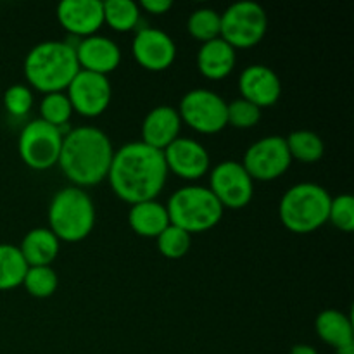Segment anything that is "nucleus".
Returning a JSON list of instances; mask_svg holds the SVG:
<instances>
[{"mask_svg": "<svg viewBox=\"0 0 354 354\" xmlns=\"http://www.w3.org/2000/svg\"><path fill=\"white\" fill-rule=\"evenodd\" d=\"M196 61L197 69L204 78L218 82V80L227 78L234 71L237 55H235V48H232L227 41L214 38L206 44H201Z\"/></svg>", "mask_w": 354, "mask_h": 354, "instance_id": "6ab92c4d", "label": "nucleus"}, {"mask_svg": "<svg viewBox=\"0 0 354 354\" xmlns=\"http://www.w3.org/2000/svg\"><path fill=\"white\" fill-rule=\"evenodd\" d=\"M114 147L107 133L95 127H78L62 138L57 166L73 187H93L107 178Z\"/></svg>", "mask_w": 354, "mask_h": 354, "instance_id": "f03ea898", "label": "nucleus"}, {"mask_svg": "<svg viewBox=\"0 0 354 354\" xmlns=\"http://www.w3.org/2000/svg\"><path fill=\"white\" fill-rule=\"evenodd\" d=\"M169 223L187 234H201L216 227L223 218V206L207 187L187 185L176 190L166 204Z\"/></svg>", "mask_w": 354, "mask_h": 354, "instance_id": "423d86ee", "label": "nucleus"}, {"mask_svg": "<svg viewBox=\"0 0 354 354\" xmlns=\"http://www.w3.org/2000/svg\"><path fill=\"white\" fill-rule=\"evenodd\" d=\"M168 173L183 180H199L209 171L211 158L201 142L178 137L162 151Z\"/></svg>", "mask_w": 354, "mask_h": 354, "instance_id": "4468645a", "label": "nucleus"}, {"mask_svg": "<svg viewBox=\"0 0 354 354\" xmlns=\"http://www.w3.org/2000/svg\"><path fill=\"white\" fill-rule=\"evenodd\" d=\"M59 24L78 40L97 35L104 24L100 0H64L55 10Z\"/></svg>", "mask_w": 354, "mask_h": 354, "instance_id": "2eb2a0df", "label": "nucleus"}, {"mask_svg": "<svg viewBox=\"0 0 354 354\" xmlns=\"http://www.w3.org/2000/svg\"><path fill=\"white\" fill-rule=\"evenodd\" d=\"M61 128L45 123L40 118L24 124L17 140V152L24 165L35 171H47L59 161L62 147Z\"/></svg>", "mask_w": 354, "mask_h": 354, "instance_id": "6e6552de", "label": "nucleus"}, {"mask_svg": "<svg viewBox=\"0 0 354 354\" xmlns=\"http://www.w3.org/2000/svg\"><path fill=\"white\" fill-rule=\"evenodd\" d=\"M227 106L220 93L207 88H194L182 97L178 114L182 123L203 135L220 133L227 128Z\"/></svg>", "mask_w": 354, "mask_h": 354, "instance_id": "1a4fd4ad", "label": "nucleus"}, {"mask_svg": "<svg viewBox=\"0 0 354 354\" xmlns=\"http://www.w3.org/2000/svg\"><path fill=\"white\" fill-rule=\"evenodd\" d=\"M40 120L45 123L52 124L55 128H61L68 124V121L73 116V106L69 102L66 92H54V93H45L40 100Z\"/></svg>", "mask_w": 354, "mask_h": 354, "instance_id": "bb28decb", "label": "nucleus"}, {"mask_svg": "<svg viewBox=\"0 0 354 354\" xmlns=\"http://www.w3.org/2000/svg\"><path fill=\"white\" fill-rule=\"evenodd\" d=\"M287 149H289V154L292 158V161L306 162H317L324 158L325 152V144L322 140V137L318 133L311 130H296L292 133H289V137L286 138Z\"/></svg>", "mask_w": 354, "mask_h": 354, "instance_id": "b1692460", "label": "nucleus"}, {"mask_svg": "<svg viewBox=\"0 0 354 354\" xmlns=\"http://www.w3.org/2000/svg\"><path fill=\"white\" fill-rule=\"evenodd\" d=\"M239 92L241 99L263 109L279 102L282 95V82L268 66L251 64L239 76Z\"/></svg>", "mask_w": 354, "mask_h": 354, "instance_id": "dca6fc26", "label": "nucleus"}, {"mask_svg": "<svg viewBox=\"0 0 354 354\" xmlns=\"http://www.w3.org/2000/svg\"><path fill=\"white\" fill-rule=\"evenodd\" d=\"M268 30V16L256 2H237L220 14V38L232 48L256 47Z\"/></svg>", "mask_w": 354, "mask_h": 354, "instance_id": "0eeeda50", "label": "nucleus"}, {"mask_svg": "<svg viewBox=\"0 0 354 354\" xmlns=\"http://www.w3.org/2000/svg\"><path fill=\"white\" fill-rule=\"evenodd\" d=\"M328 221L334 225L337 230L349 232L354 230V199L349 194H341L337 197H332L330 209H328Z\"/></svg>", "mask_w": 354, "mask_h": 354, "instance_id": "2f4dec72", "label": "nucleus"}, {"mask_svg": "<svg viewBox=\"0 0 354 354\" xmlns=\"http://www.w3.org/2000/svg\"><path fill=\"white\" fill-rule=\"evenodd\" d=\"M317 334L334 349L354 344V327L349 315L339 310H324L315 320Z\"/></svg>", "mask_w": 354, "mask_h": 354, "instance_id": "4be33fe9", "label": "nucleus"}, {"mask_svg": "<svg viewBox=\"0 0 354 354\" xmlns=\"http://www.w3.org/2000/svg\"><path fill=\"white\" fill-rule=\"evenodd\" d=\"M156 241H158L159 252L165 258L180 259L189 252L190 244H192V235L187 234L182 228L175 227V225H168Z\"/></svg>", "mask_w": 354, "mask_h": 354, "instance_id": "c85d7f7f", "label": "nucleus"}, {"mask_svg": "<svg viewBox=\"0 0 354 354\" xmlns=\"http://www.w3.org/2000/svg\"><path fill=\"white\" fill-rule=\"evenodd\" d=\"M28 265L19 248L0 244V290H12L23 286Z\"/></svg>", "mask_w": 354, "mask_h": 354, "instance_id": "393cba45", "label": "nucleus"}, {"mask_svg": "<svg viewBox=\"0 0 354 354\" xmlns=\"http://www.w3.org/2000/svg\"><path fill=\"white\" fill-rule=\"evenodd\" d=\"M138 7L144 10H147L152 16H162V14L168 12L173 7V3L169 0H142L138 3Z\"/></svg>", "mask_w": 354, "mask_h": 354, "instance_id": "473e14b6", "label": "nucleus"}, {"mask_svg": "<svg viewBox=\"0 0 354 354\" xmlns=\"http://www.w3.org/2000/svg\"><path fill=\"white\" fill-rule=\"evenodd\" d=\"M187 31L201 44L220 38V12L209 7L196 9L187 21Z\"/></svg>", "mask_w": 354, "mask_h": 354, "instance_id": "a878e982", "label": "nucleus"}, {"mask_svg": "<svg viewBox=\"0 0 354 354\" xmlns=\"http://www.w3.org/2000/svg\"><path fill=\"white\" fill-rule=\"evenodd\" d=\"M330 201L328 190L318 183H296L280 199L279 218L292 234H311L328 221Z\"/></svg>", "mask_w": 354, "mask_h": 354, "instance_id": "39448f33", "label": "nucleus"}, {"mask_svg": "<svg viewBox=\"0 0 354 354\" xmlns=\"http://www.w3.org/2000/svg\"><path fill=\"white\" fill-rule=\"evenodd\" d=\"M24 78L31 88L45 93L66 92L80 71L75 44L45 40L28 52L23 64Z\"/></svg>", "mask_w": 354, "mask_h": 354, "instance_id": "7ed1b4c3", "label": "nucleus"}, {"mask_svg": "<svg viewBox=\"0 0 354 354\" xmlns=\"http://www.w3.org/2000/svg\"><path fill=\"white\" fill-rule=\"evenodd\" d=\"M138 64L152 73L168 69L176 59V45L168 33L158 28H140L131 44Z\"/></svg>", "mask_w": 354, "mask_h": 354, "instance_id": "ddd939ff", "label": "nucleus"}, {"mask_svg": "<svg viewBox=\"0 0 354 354\" xmlns=\"http://www.w3.org/2000/svg\"><path fill=\"white\" fill-rule=\"evenodd\" d=\"M292 165L286 137L268 135L259 138L245 151L242 166L254 182H273L286 175Z\"/></svg>", "mask_w": 354, "mask_h": 354, "instance_id": "9d476101", "label": "nucleus"}, {"mask_svg": "<svg viewBox=\"0 0 354 354\" xmlns=\"http://www.w3.org/2000/svg\"><path fill=\"white\" fill-rule=\"evenodd\" d=\"M80 69L95 75L107 76L118 69L121 62V50L118 44L102 35H92L75 44Z\"/></svg>", "mask_w": 354, "mask_h": 354, "instance_id": "f3484780", "label": "nucleus"}, {"mask_svg": "<svg viewBox=\"0 0 354 354\" xmlns=\"http://www.w3.org/2000/svg\"><path fill=\"white\" fill-rule=\"evenodd\" d=\"M23 286L30 296L37 297V299H45L57 290V273L52 266H28Z\"/></svg>", "mask_w": 354, "mask_h": 354, "instance_id": "cd10ccee", "label": "nucleus"}, {"mask_svg": "<svg viewBox=\"0 0 354 354\" xmlns=\"http://www.w3.org/2000/svg\"><path fill=\"white\" fill-rule=\"evenodd\" d=\"M290 354H318V351L310 344H296L290 349Z\"/></svg>", "mask_w": 354, "mask_h": 354, "instance_id": "72a5a7b5", "label": "nucleus"}, {"mask_svg": "<svg viewBox=\"0 0 354 354\" xmlns=\"http://www.w3.org/2000/svg\"><path fill=\"white\" fill-rule=\"evenodd\" d=\"M73 111L85 118H97L104 114L113 99V88L107 76L95 75L80 69L66 88Z\"/></svg>", "mask_w": 354, "mask_h": 354, "instance_id": "f8f14e48", "label": "nucleus"}, {"mask_svg": "<svg viewBox=\"0 0 354 354\" xmlns=\"http://www.w3.org/2000/svg\"><path fill=\"white\" fill-rule=\"evenodd\" d=\"M104 24L118 33H128L140 21V7L133 0H106L102 2Z\"/></svg>", "mask_w": 354, "mask_h": 354, "instance_id": "5701e85b", "label": "nucleus"}, {"mask_svg": "<svg viewBox=\"0 0 354 354\" xmlns=\"http://www.w3.org/2000/svg\"><path fill=\"white\" fill-rule=\"evenodd\" d=\"M61 241L48 230V227H38L28 232L19 244L28 266H50L57 258Z\"/></svg>", "mask_w": 354, "mask_h": 354, "instance_id": "412c9836", "label": "nucleus"}, {"mask_svg": "<svg viewBox=\"0 0 354 354\" xmlns=\"http://www.w3.org/2000/svg\"><path fill=\"white\" fill-rule=\"evenodd\" d=\"M116 197L128 204L158 199L168 180L161 151L144 142H130L114 151L107 178Z\"/></svg>", "mask_w": 354, "mask_h": 354, "instance_id": "f257e3e1", "label": "nucleus"}, {"mask_svg": "<svg viewBox=\"0 0 354 354\" xmlns=\"http://www.w3.org/2000/svg\"><path fill=\"white\" fill-rule=\"evenodd\" d=\"M180 130H182V120L178 111L171 106H158L149 111L142 121L140 142L162 152L178 138Z\"/></svg>", "mask_w": 354, "mask_h": 354, "instance_id": "a211bd4d", "label": "nucleus"}, {"mask_svg": "<svg viewBox=\"0 0 354 354\" xmlns=\"http://www.w3.org/2000/svg\"><path fill=\"white\" fill-rule=\"evenodd\" d=\"M128 225L137 235L145 239H158L169 223L166 204L158 199L131 204L128 211Z\"/></svg>", "mask_w": 354, "mask_h": 354, "instance_id": "aec40b11", "label": "nucleus"}, {"mask_svg": "<svg viewBox=\"0 0 354 354\" xmlns=\"http://www.w3.org/2000/svg\"><path fill=\"white\" fill-rule=\"evenodd\" d=\"M33 92L26 85L17 83V85L9 86L3 92V107L14 118H24L26 114H30V111L33 109Z\"/></svg>", "mask_w": 354, "mask_h": 354, "instance_id": "7c9ffc66", "label": "nucleus"}, {"mask_svg": "<svg viewBox=\"0 0 354 354\" xmlns=\"http://www.w3.org/2000/svg\"><path fill=\"white\" fill-rule=\"evenodd\" d=\"M335 353L337 354H354V344H349V346H344V348L335 349Z\"/></svg>", "mask_w": 354, "mask_h": 354, "instance_id": "f704fd0d", "label": "nucleus"}, {"mask_svg": "<svg viewBox=\"0 0 354 354\" xmlns=\"http://www.w3.org/2000/svg\"><path fill=\"white\" fill-rule=\"evenodd\" d=\"M259 120H261V109L248 100L235 99L227 106V127L249 130L254 128Z\"/></svg>", "mask_w": 354, "mask_h": 354, "instance_id": "c756f323", "label": "nucleus"}, {"mask_svg": "<svg viewBox=\"0 0 354 354\" xmlns=\"http://www.w3.org/2000/svg\"><path fill=\"white\" fill-rule=\"evenodd\" d=\"M223 209H242L254 196V180L249 176L242 162L223 161L211 171L209 187Z\"/></svg>", "mask_w": 354, "mask_h": 354, "instance_id": "9b49d317", "label": "nucleus"}, {"mask_svg": "<svg viewBox=\"0 0 354 354\" xmlns=\"http://www.w3.org/2000/svg\"><path fill=\"white\" fill-rule=\"evenodd\" d=\"M95 227V204L80 187L57 190L48 204V230L61 242H82Z\"/></svg>", "mask_w": 354, "mask_h": 354, "instance_id": "20e7f679", "label": "nucleus"}]
</instances>
